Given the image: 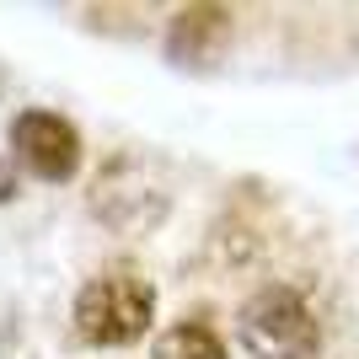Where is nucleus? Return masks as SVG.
<instances>
[{"instance_id":"nucleus-6","label":"nucleus","mask_w":359,"mask_h":359,"mask_svg":"<svg viewBox=\"0 0 359 359\" xmlns=\"http://www.w3.org/2000/svg\"><path fill=\"white\" fill-rule=\"evenodd\" d=\"M16 194V177H11V172H6V161H0V204H6V198H11Z\"/></svg>"},{"instance_id":"nucleus-4","label":"nucleus","mask_w":359,"mask_h":359,"mask_svg":"<svg viewBox=\"0 0 359 359\" xmlns=\"http://www.w3.org/2000/svg\"><path fill=\"white\" fill-rule=\"evenodd\" d=\"M231 38V11L220 6H194V11H182L172 22V38H166V54L172 60H188V65H210L220 54V43Z\"/></svg>"},{"instance_id":"nucleus-1","label":"nucleus","mask_w":359,"mask_h":359,"mask_svg":"<svg viewBox=\"0 0 359 359\" xmlns=\"http://www.w3.org/2000/svg\"><path fill=\"white\" fill-rule=\"evenodd\" d=\"M75 332L81 344L91 348H129L140 344L156 322V290L150 279L129 269H107V273H91L81 295H75Z\"/></svg>"},{"instance_id":"nucleus-3","label":"nucleus","mask_w":359,"mask_h":359,"mask_svg":"<svg viewBox=\"0 0 359 359\" xmlns=\"http://www.w3.org/2000/svg\"><path fill=\"white\" fill-rule=\"evenodd\" d=\"M11 150L38 182H70L81 166V135L75 123L48 107H22L11 118Z\"/></svg>"},{"instance_id":"nucleus-2","label":"nucleus","mask_w":359,"mask_h":359,"mask_svg":"<svg viewBox=\"0 0 359 359\" xmlns=\"http://www.w3.org/2000/svg\"><path fill=\"white\" fill-rule=\"evenodd\" d=\"M236 338L252 359H316L322 354V322L306 295L290 285H263L241 300Z\"/></svg>"},{"instance_id":"nucleus-5","label":"nucleus","mask_w":359,"mask_h":359,"mask_svg":"<svg viewBox=\"0 0 359 359\" xmlns=\"http://www.w3.org/2000/svg\"><path fill=\"white\" fill-rule=\"evenodd\" d=\"M150 359H231V348L220 344V332L204 322H172L166 332H156Z\"/></svg>"}]
</instances>
